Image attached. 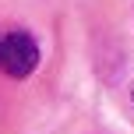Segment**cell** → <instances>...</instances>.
Listing matches in <instances>:
<instances>
[{
	"label": "cell",
	"mask_w": 134,
	"mask_h": 134,
	"mask_svg": "<svg viewBox=\"0 0 134 134\" xmlns=\"http://www.w3.org/2000/svg\"><path fill=\"white\" fill-rule=\"evenodd\" d=\"M39 64V46L28 32H7L0 35V71L7 78H28Z\"/></svg>",
	"instance_id": "6da1fadb"
}]
</instances>
